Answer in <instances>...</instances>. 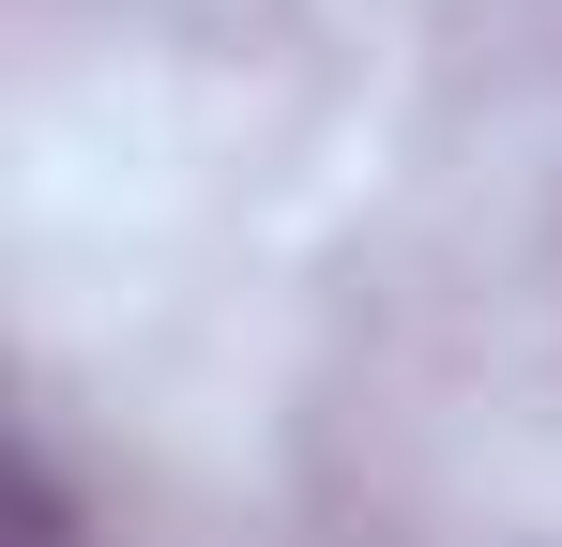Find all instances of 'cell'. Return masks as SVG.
I'll return each instance as SVG.
<instances>
[{"label":"cell","instance_id":"1","mask_svg":"<svg viewBox=\"0 0 562 547\" xmlns=\"http://www.w3.org/2000/svg\"><path fill=\"white\" fill-rule=\"evenodd\" d=\"M15 547H77V502H61V471H46V456L15 471Z\"/></svg>","mask_w":562,"mask_h":547}]
</instances>
